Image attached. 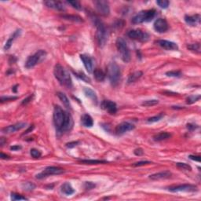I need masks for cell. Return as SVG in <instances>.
Here are the masks:
<instances>
[{"instance_id":"d6a6232c","label":"cell","mask_w":201,"mask_h":201,"mask_svg":"<svg viewBox=\"0 0 201 201\" xmlns=\"http://www.w3.org/2000/svg\"><path fill=\"white\" fill-rule=\"evenodd\" d=\"M163 116H164V114L160 113L159 114L158 116H152L148 118V120H147V122H148V123H155V122L160 121V120H162V118H163Z\"/></svg>"},{"instance_id":"bcb514c9","label":"cell","mask_w":201,"mask_h":201,"mask_svg":"<svg viewBox=\"0 0 201 201\" xmlns=\"http://www.w3.org/2000/svg\"><path fill=\"white\" fill-rule=\"evenodd\" d=\"M33 97H34L33 95L28 96V97L27 98H25L24 100H23V101H22V105H27L28 103L30 102L31 100H32V98H33Z\"/></svg>"},{"instance_id":"7dc6e473","label":"cell","mask_w":201,"mask_h":201,"mask_svg":"<svg viewBox=\"0 0 201 201\" xmlns=\"http://www.w3.org/2000/svg\"><path fill=\"white\" fill-rule=\"evenodd\" d=\"M189 159H191V160H194V161H197V162H200V157L199 156H189Z\"/></svg>"},{"instance_id":"ee69618b","label":"cell","mask_w":201,"mask_h":201,"mask_svg":"<svg viewBox=\"0 0 201 201\" xmlns=\"http://www.w3.org/2000/svg\"><path fill=\"white\" fill-rule=\"evenodd\" d=\"M79 143H80V142H69V143L66 144V147H67V148H74V147H75V146H76V145H78Z\"/></svg>"},{"instance_id":"cb8c5ba5","label":"cell","mask_w":201,"mask_h":201,"mask_svg":"<svg viewBox=\"0 0 201 201\" xmlns=\"http://www.w3.org/2000/svg\"><path fill=\"white\" fill-rule=\"evenodd\" d=\"M57 95H58V97H59V99L61 100V102L63 103V105H64L67 109H72V106H71L70 101H69V98H68L67 96H66L64 93L58 92V94H57Z\"/></svg>"},{"instance_id":"d590c367","label":"cell","mask_w":201,"mask_h":201,"mask_svg":"<svg viewBox=\"0 0 201 201\" xmlns=\"http://www.w3.org/2000/svg\"><path fill=\"white\" fill-rule=\"evenodd\" d=\"M200 98V95H192L187 97V104H193Z\"/></svg>"},{"instance_id":"ba28073f","label":"cell","mask_w":201,"mask_h":201,"mask_svg":"<svg viewBox=\"0 0 201 201\" xmlns=\"http://www.w3.org/2000/svg\"><path fill=\"white\" fill-rule=\"evenodd\" d=\"M64 172V169L58 167H47L44 169L43 172L39 173L36 175V178L43 179L44 178L50 175H58V174H63Z\"/></svg>"},{"instance_id":"7a4b0ae2","label":"cell","mask_w":201,"mask_h":201,"mask_svg":"<svg viewBox=\"0 0 201 201\" xmlns=\"http://www.w3.org/2000/svg\"><path fill=\"white\" fill-rule=\"evenodd\" d=\"M54 76L58 80L62 86L67 88H71L72 86V80L70 76V74L67 69H64L61 64H57L54 69Z\"/></svg>"},{"instance_id":"d4e9b609","label":"cell","mask_w":201,"mask_h":201,"mask_svg":"<svg viewBox=\"0 0 201 201\" xmlns=\"http://www.w3.org/2000/svg\"><path fill=\"white\" fill-rule=\"evenodd\" d=\"M94 75V78L96 79V80L98 82H102L104 81L105 79H106V73L103 72L101 69H94V72H93Z\"/></svg>"},{"instance_id":"603a6c76","label":"cell","mask_w":201,"mask_h":201,"mask_svg":"<svg viewBox=\"0 0 201 201\" xmlns=\"http://www.w3.org/2000/svg\"><path fill=\"white\" fill-rule=\"evenodd\" d=\"M81 122L83 123V125L86 127H91L94 124V121H93L92 117L88 114H84L83 115L81 118Z\"/></svg>"},{"instance_id":"db71d44e","label":"cell","mask_w":201,"mask_h":201,"mask_svg":"<svg viewBox=\"0 0 201 201\" xmlns=\"http://www.w3.org/2000/svg\"><path fill=\"white\" fill-rule=\"evenodd\" d=\"M34 129V126H33V125H32V126H30V127H29L28 128V129L27 130V131H25V132H24V134H23V135H24V134H28V133L29 132H30V131H32V130H33Z\"/></svg>"},{"instance_id":"b9f144b4","label":"cell","mask_w":201,"mask_h":201,"mask_svg":"<svg viewBox=\"0 0 201 201\" xmlns=\"http://www.w3.org/2000/svg\"><path fill=\"white\" fill-rule=\"evenodd\" d=\"M18 99L17 96H7V97H2L0 98L1 102L3 103L5 101H11V100H14Z\"/></svg>"},{"instance_id":"8fae6325","label":"cell","mask_w":201,"mask_h":201,"mask_svg":"<svg viewBox=\"0 0 201 201\" xmlns=\"http://www.w3.org/2000/svg\"><path fill=\"white\" fill-rule=\"evenodd\" d=\"M168 190L172 193H178V192H194L197 190L196 186L189 184H183V185H175L171 186L168 188Z\"/></svg>"},{"instance_id":"d6986e66","label":"cell","mask_w":201,"mask_h":201,"mask_svg":"<svg viewBox=\"0 0 201 201\" xmlns=\"http://www.w3.org/2000/svg\"><path fill=\"white\" fill-rule=\"evenodd\" d=\"M200 20L201 18L199 14H195L192 15V16L185 15V21L190 26H196L197 24H199Z\"/></svg>"},{"instance_id":"4fadbf2b","label":"cell","mask_w":201,"mask_h":201,"mask_svg":"<svg viewBox=\"0 0 201 201\" xmlns=\"http://www.w3.org/2000/svg\"><path fill=\"white\" fill-rule=\"evenodd\" d=\"M101 109L107 111L110 114H115L117 112V106L115 102L109 100H104L101 102Z\"/></svg>"},{"instance_id":"277c9868","label":"cell","mask_w":201,"mask_h":201,"mask_svg":"<svg viewBox=\"0 0 201 201\" xmlns=\"http://www.w3.org/2000/svg\"><path fill=\"white\" fill-rule=\"evenodd\" d=\"M108 77L111 84L116 86L119 84L121 79V71L116 62H111L108 65Z\"/></svg>"},{"instance_id":"7c38bea8","label":"cell","mask_w":201,"mask_h":201,"mask_svg":"<svg viewBox=\"0 0 201 201\" xmlns=\"http://www.w3.org/2000/svg\"><path fill=\"white\" fill-rule=\"evenodd\" d=\"M134 125L128 122H123L120 123L118 126L116 127V134L117 135H121V134H125L126 132H128L130 131H132L134 129Z\"/></svg>"},{"instance_id":"9c48e42d","label":"cell","mask_w":201,"mask_h":201,"mask_svg":"<svg viewBox=\"0 0 201 201\" xmlns=\"http://www.w3.org/2000/svg\"><path fill=\"white\" fill-rule=\"evenodd\" d=\"M127 35L131 39L137 40L140 42H146L149 39V35L147 32H143L139 29H134V30H131L127 33Z\"/></svg>"},{"instance_id":"484cf974","label":"cell","mask_w":201,"mask_h":201,"mask_svg":"<svg viewBox=\"0 0 201 201\" xmlns=\"http://www.w3.org/2000/svg\"><path fill=\"white\" fill-rule=\"evenodd\" d=\"M61 190L65 195H72L75 193V190L73 189L72 185L69 182H65V183L63 184L61 187Z\"/></svg>"},{"instance_id":"5b68a950","label":"cell","mask_w":201,"mask_h":201,"mask_svg":"<svg viewBox=\"0 0 201 201\" xmlns=\"http://www.w3.org/2000/svg\"><path fill=\"white\" fill-rule=\"evenodd\" d=\"M157 11L154 9L148 10H142L139 12L132 18V23L134 24H141L143 22H149L155 18Z\"/></svg>"},{"instance_id":"2e32d148","label":"cell","mask_w":201,"mask_h":201,"mask_svg":"<svg viewBox=\"0 0 201 201\" xmlns=\"http://www.w3.org/2000/svg\"><path fill=\"white\" fill-rule=\"evenodd\" d=\"M80 59L83 61L84 67L86 68V71L89 73L94 72V61L90 56L86 54H81L80 55Z\"/></svg>"},{"instance_id":"1f68e13d","label":"cell","mask_w":201,"mask_h":201,"mask_svg":"<svg viewBox=\"0 0 201 201\" xmlns=\"http://www.w3.org/2000/svg\"><path fill=\"white\" fill-rule=\"evenodd\" d=\"M74 74H75V75H76L78 78H80V80H83V81L86 82V83H90V79L89 78V77L87 76V75H85L83 72H74Z\"/></svg>"},{"instance_id":"83f0119b","label":"cell","mask_w":201,"mask_h":201,"mask_svg":"<svg viewBox=\"0 0 201 201\" xmlns=\"http://www.w3.org/2000/svg\"><path fill=\"white\" fill-rule=\"evenodd\" d=\"M171 136V134L168 132H161L159 134H156L153 137V140L156 142H162V141L167 140V139L170 138Z\"/></svg>"},{"instance_id":"4316f807","label":"cell","mask_w":201,"mask_h":201,"mask_svg":"<svg viewBox=\"0 0 201 201\" xmlns=\"http://www.w3.org/2000/svg\"><path fill=\"white\" fill-rule=\"evenodd\" d=\"M142 75H143V72H141V71H137V72H133V73L131 74V75H129V77H128L127 83H134V82L137 81V80H139V79L142 76Z\"/></svg>"},{"instance_id":"f546056e","label":"cell","mask_w":201,"mask_h":201,"mask_svg":"<svg viewBox=\"0 0 201 201\" xmlns=\"http://www.w3.org/2000/svg\"><path fill=\"white\" fill-rule=\"evenodd\" d=\"M61 18H64L66 20H70V21H75V22H83V20L79 16H75V15H62Z\"/></svg>"},{"instance_id":"30bf717a","label":"cell","mask_w":201,"mask_h":201,"mask_svg":"<svg viewBox=\"0 0 201 201\" xmlns=\"http://www.w3.org/2000/svg\"><path fill=\"white\" fill-rule=\"evenodd\" d=\"M94 5L97 11L102 16H108L110 13V8H109V3L105 0H98V1H94Z\"/></svg>"},{"instance_id":"e0dca14e","label":"cell","mask_w":201,"mask_h":201,"mask_svg":"<svg viewBox=\"0 0 201 201\" xmlns=\"http://www.w3.org/2000/svg\"><path fill=\"white\" fill-rule=\"evenodd\" d=\"M25 123H16V124L6 126V127H4L3 129L2 130V131L4 134H12V133H15L16 131L23 129V128L25 127Z\"/></svg>"},{"instance_id":"ab89813d","label":"cell","mask_w":201,"mask_h":201,"mask_svg":"<svg viewBox=\"0 0 201 201\" xmlns=\"http://www.w3.org/2000/svg\"><path fill=\"white\" fill-rule=\"evenodd\" d=\"M176 166L178 168H181L182 170H185V171H191L192 170L191 167L185 163H176Z\"/></svg>"},{"instance_id":"5bb4252c","label":"cell","mask_w":201,"mask_h":201,"mask_svg":"<svg viewBox=\"0 0 201 201\" xmlns=\"http://www.w3.org/2000/svg\"><path fill=\"white\" fill-rule=\"evenodd\" d=\"M154 29L159 33H163L168 30V21L163 18H159L154 23Z\"/></svg>"},{"instance_id":"11a10c76","label":"cell","mask_w":201,"mask_h":201,"mask_svg":"<svg viewBox=\"0 0 201 201\" xmlns=\"http://www.w3.org/2000/svg\"><path fill=\"white\" fill-rule=\"evenodd\" d=\"M4 143H5V142H4V137H1V138H0V144H1V145H3Z\"/></svg>"},{"instance_id":"60d3db41","label":"cell","mask_w":201,"mask_h":201,"mask_svg":"<svg viewBox=\"0 0 201 201\" xmlns=\"http://www.w3.org/2000/svg\"><path fill=\"white\" fill-rule=\"evenodd\" d=\"M166 75L170 77H181L182 72L180 71H171V72H166Z\"/></svg>"},{"instance_id":"8d00e7d4","label":"cell","mask_w":201,"mask_h":201,"mask_svg":"<svg viewBox=\"0 0 201 201\" xmlns=\"http://www.w3.org/2000/svg\"><path fill=\"white\" fill-rule=\"evenodd\" d=\"M11 199L13 200H28V198L24 197V196H21V195L18 194V193H11Z\"/></svg>"},{"instance_id":"ac0fdd59","label":"cell","mask_w":201,"mask_h":201,"mask_svg":"<svg viewBox=\"0 0 201 201\" xmlns=\"http://www.w3.org/2000/svg\"><path fill=\"white\" fill-rule=\"evenodd\" d=\"M44 4L49 8L54 9V10H59V11H64L65 10L64 6L63 3L59 1H53V0H49V1H45Z\"/></svg>"},{"instance_id":"3957f363","label":"cell","mask_w":201,"mask_h":201,"mask_svg":"<svg viewBox=\"0 0 201 201\" xmlns=\"http://www.w3.org/2000/svg\"><path fill=\"white\" fill-rule=\"evenodd\" d=\"M94 24L96 27V39H97V44L99 46L102 47L106 45L107 42V31H106V26L103 24L102 21H100L97 18H93Z\"/></svg>"},{"instance_id":"9a60e30c","label":"cell","mask_w":201,"mask_h":201,"mask_svg":"<svg viewBox=\"0 0 201 201\" xmlns=\"http://www.w3.org/2000/svg\"><path fill=\"white\" fill-rule=\"evenodd\" d=\"M157 43L159 46H161L164 49H167V50H178V46L174 42L161 39L158 40Z\"/></svg>"},{"instance_id":"f5cc1de1","label":"cell","mask_w":201,"mask_h":201,"mask_svg":"<svg viewBox=\"0 0 201 201\" xmlns=\"http://www.w3.org/2000/svg\"><path fill=\"white\" fill-rule=\"evenodd\" d=\"M196 127H197V126H194V125H192V124H188V125H187V128H188V130H190V131H193V130H195Z\"/></svg>"},{"instance_id":"f6af8a7d","label":"cell","mask_w":201,"mask_h":201,"mask_svg":"<svg viewBox=\"0 0 201 201\" xmlns=\"http://www.w3.org/2000/svg\"><path fill=\"white\" fill-rule=\"evenodd\" d=\"M24 189L26 190H32L34 188H35V185L33 184L30 183V182H28V183L25 184V187H24Z\"/></svg>"},{"instance_id":"52a82bcc","label":"cell","mask_w":201,"mask_h":201,"mask_svg":"<svg viewBox=\"0 0 201 201\" xmlns=\"http://www.w3.org/2000/svg\"><path fill=\"white\" fill-rule=\"evenodd\" d=\"M46 56V52L43 49H39L35 54H34L32 56L28 57L25 62L26 69H32L35 67L37 64L41 62Z\"/></svg>"},{"instance_id":"f35d334b","label":"cell","mask_w":201,"mask_h":201,"mask_svg":"<svg viewBox=\"0 0 201 201\" xmlns=\"http://www.w3.org/2000/svg\"><path fill=\"white\" fill-rule=\"evenodd\" d=\"M30 154L33 158H39L42 156V153L39 150L35 149V148H32V149H31Z\"/></svg>"},{"instance_id":"6da1fadb","label":"cell","mask_w":201,"mask_h":201,"mask_svg":"<svg viewBox=\"0 0 201 201\" xmlns=\"http://www.w3.org/2000/svg\"><path fill=\"white\" fill-rule=\"evenodd\" d=\"M54 124L58 133L70 131L73 126V120L69 112L63 110L60 106H56L54 109Z\"/></svg>"},{"instance_id":"f1b7e54d","label":"cell","mask_w":201,"mask_h":201,"mask_svg":"<svg viewBox=\"0 0 201 201\" xmlns=\"http://www.w3.org/2000/svg\"><path fill=\"white\" fill-rule=\"evenodd\" d=\"M80 162L82 163H85V164H100V163H107L106 160H80Z\"/></svg>"},{"instance_id":"74e56055","label":"cell","mask_w":201,"mask_h":201,"mask_svg":"<svg viewBox=\"0 0 201 201\" xmlns=\"http://www.w3.org/2000/svg\"><path fill=\"white\" fill-rule=\"evenodd\" d=\"M67 3L69 4H70L73 8L76 9V10H82V5L80 4V2H78V1H67Z\"/></svg>"},{"instance_id":"7402d4cb","label":"cell","mask_w":201,"mask_h":201,"mask_svg":"<svg viewBox=\"0 0 201 201\" xmlns=\"http://www.w3.org/2000/svg\"><path fill=\"white\" fill-rule=\"evenodd\" d=\"M83 91H84V94L86 97H89V98L92 100L93 102L95 103L96 105L97 104V95H96V93L94 92L93 90H91L90 88L85 87L84 90H83Z\"/></svg>"},{"instance_id":"c3c4849f","label":"cell","mask_w":201,"mask_h":201,"mask_svg":"<svg viewBox=\"0 0 201 201\" xmlns=\"http://www.w3.org/2000/svg\"><path fill=\"white\" fill-rule=\"evenodd\" d=\"M143 153L144 152L142 148H137V149L134 150V154H135L136 156H142L143 155Z\"/></svg>"},{"instance_id":"681fc988","label":"cell","mask_w":201,"mask_h":201,"mask_svg":"<svg viewBox=\"0 0 201 201\" xmlns=\"http://www.w3.org/2000/svg\"><path fill=\"white\" fill-rule=\"evenodd\" d=\"M95 186V185H94L93 183H91V182H86V184H85V188H86V189H90V188H92L93 187Z\"/></svg>"},{"instance_id":"7bdbcfd3","label":"cell","mask_w":201,"mask_h":201,"mask_svg":"<svg viewBox=\"0 0 201 201\" xmlns=\"http://www.w3.org/2000/svg\"><path fill=\"white\" fill-rule=\"evenodd\" d=\"M149 163H152V162L150 161H139L137 162V163H134L133 166L134 167H140V166H144L145 164H149Z\"/></svg>"},{"instance_id":"836d02e7","label":"cell","mask_w":201,"mask_h":201,"mask_svg":"<svg viewBox=\"0 0 201 201\" xmlns=\"http://www.w3.org/2000/svg\"><path fill=\"white\" fill-rule=\"evenodd\" d=\"M157 4L162 9H167L169 6L170 2L168 0H157Z\"/></svg>"},{"instance_id":"4dcf8cb0","label":"cell","mask_w":201,"mask_h":201,"mask_svg":"<svg viewBox=\"0 0 201 201\" xmlns=\"http://www.w3.org/2000/svg\"><path fill=\"white\" fill-rule=\"evenodd\" d=\"M187 48L190 49L191 51L195 52V53L199 54L200 53V45L199 43H193L187 46Z\"/></svg>"},{"instance_id":"e575fe53","label":"cell","mask_w":201,"mask_h":201,"mask_svg":"<svg viewBox=\"0 0 201 201\" xmlns=\"http://www.w3.org/2000/svg\"><path fill=\"white\" fill-rule=\"evenodd\" d=\"M159 103L158 100H156V99H153V100H145L142 103V106H147V107H150V106H154L156 105H157Z\"/></svg>"},{"instance_id":"f907efd6","label":"cell","mask_w":201,"mask_h":201,"mask_svg":"<svg viewBox=\"0 0 201 201\" xmlns=\"http://www.w3.org/2000/svg\"><path fill=\"white\" fill-rule=\"evenodd\" d=\"M0 157H1V159H3V160H9V159H10V157L7 155H6V154H4L3 152H1V155H0Z\"/></svg>"},{"instance_id":"9f6ffc18","label":"cell","mask_w":201,"mask_h":201,"mask_svg":"<svg viewBox=\"0 0 201 201\" xmlns=\"http://www.w3.org/2000/svg\"><path fill=\"white\" fill-rule=\"evenodd\" d=\"M17 87H18V85H16V86H15L14 87H13V92H15V93L17 92V90H16Z\"/></svg>"},{"instance_id":"816d5d0a","label":"cell","mask_w":201,"mask_h":201,"mask_svg":"<svg viewBox=\"0 0 201 201\" xmlns=\"http://www.w3.org/2000/svg\"><path fill=\"white\" fill-rule=\"evenodd\" d=\"M21 148V146L20 145H14V146L10 147V149L13 150V151H17V150H19Z\"/></svg>"},{"instance_id":"8992f818","label":"cell","mask_w":201,"mask_h":201,"mask_svg":"<svg viewBox=\"0 0 201 201\" xmlns=\"http://www.w3.org/2000/svg\"><path fill=\"white\" fill-rule=\"evenodd\" d=\"M116 46L120 57H121V59L124 62H129L131 61V53H130V49L126 45V41L121 37H119L116 39Z\"/></svg>"},{"instance_id":"ffe728a7","label":"cell","mask_w":201,"mask_h":201,"mask_svg":"<svg viewBox=\"0 0 201 201\" xmlns=\"http://www.w3.org/2000/svg\"><path fill=\"white\" fill-rule=\"evenodd\" d=\"M171 176V173L168 171H161V172L156 173V174H152L149 176V178L151 180H160V179H167L169 178Z\"/></svg>"},{"instance_id":"44dd1931","label":"cell","mask_w":201,"mask_h":201,"mask_svg":"<svg viewBox=\"0 0 201 201\" xmlns=\"http://www.w3.org/2000/svg\"><path fill=\"white\" fill-rule=\"evenodd\" d=\"M21 29H18V30H16L14 32H13V35L9 38V39L7 40L5 46H4V49H5V50H8V49L11 47L12 44H13V42L14 41V40L16 39L20 35H21Z\"/></svg>"}]
</instances>
